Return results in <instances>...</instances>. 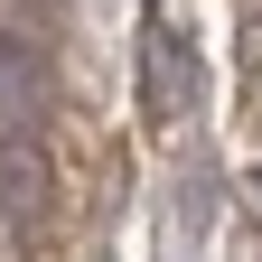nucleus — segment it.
Here are the masks:
<instances>
[{
  "label": "nucleus",
  "instance_id": "f257e3e1",
  "mask_svg": "<svg viewBox=\"0 0 262 262\" xmlns=\"http://www.w3.org/2000/svg\"><path fill=\"white\" fill-rule=\"evenodd\" d=\"M0 131L47 141V38L38 28H0Z\"/></svg>",
  "mask_w": 262,
  "mask_h": 262
},
{
  "label": "nucleus",
  "instance_id": "f03ea898",
  "mask_svg": "<svg viewBox=\"0 0 262 262\" xmlns=\"http://www.w3.org/2000/svg\"><path fill=\"white\" fill-rule=\"evenodd\" d=\"M187 84H196V66H187V47H178V28H150V38H141V113L169 122Z\"/></svg>",
  "mask_w": 262,
  "mask_h": 262
},
{
  "label": "nucleus",
  "instance_id": "7ed1b4c3",
  "mask_svg": "<svg viewBox=\"0 0 262 262\" xmlns=\"http://www.w3.org/2000/svg\"><path fill=\"white\" fill-rule=\"evenodd\" d=\"M10 10H28L19 28H38V19H56V0H10Z\"/></svg>",
  "mask_w": 262,
  "mask_h": 262
},
{
  "label": "nucleus",
  "instance_id": "20e7f679",
  "mask_svg": "<svg viewBox=\"0 0 262 262\" xmlns=\"http://www.w3.org/2000/svg\"><path fill=\"white\" fill-rule=\"evenodd\" d=\"M253 206H262V178H253Z\"/></svg>",
  "mask_w": 262,
  "mask_h": 262
}]
</instances>
